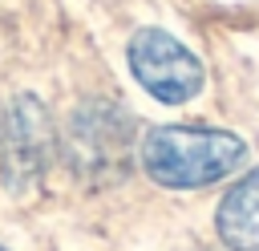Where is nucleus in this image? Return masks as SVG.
Wrapping results in <instances>:
<instances>
[{
  "label": "nucleus",
  "instance_id": "obj_1",
  "mask_svg": "<svg viewBox=\"0 0 259 251\" xmlns=\"http://www.w3.org/2000/svg\"><path fill=\"white\" fill-rule=\"evenodd\" d=\"M142 170L166 190H198L243 166L247 142L210 126H154L138 146Z\"/></svg>",
  "mask_w": 259,
  "mask_h": 251
},
{
  "label": "nucleus",
  "instance_id": "obj_2",
  "mask_svg": "<svg viewBox=\"0 0 259 251\" xmlns=\"http://www.w3.org/2000/svg\"><path fill=\"white\" fill-rule=\"evenodd\" d=\"M130 69L138 85H146V93L166 105L190 101L206 81L198 57L166 28H138L130 36Z\"/></svg>",
  "mask_w": 259,
  "mask_h": 251
},
{
  "label": "nucleus",
  "instance_id": "obj_3",
  "mask_svg": "<svg viewBox=\"0 0 259 251\" xmlns=\"http://www.w3.org/2000/svg\"><path fill=\"white\" fill-rule=\"evenodd\" d=\"M45 158H49V113L36 97L20 93L0 121V166L8 186L36 178Z\"/></svg>",
  "mask_w": 259,
  "mask_h": 251
},
{
  "label": "nucleus",
  "instance_id": "obj_4",
  "mask_svg": "<svg viewBox=\"0 0 259 251\" xmlns=\"http://www.w3.org/2000/svg\"><path fill=\"white\" fill-rule=\"evenodd\" d=\"M214 223L231 251H259V166L223 194Z\"/></svg>",
  "mask_w": 259,
  "mask_h": 251
},
{
  "label": "nucleus",
  "instance_id": "obj_5",
  "mask_svg": "<svg viewBox=\"0 0 259 251\" xmlns=\"http://www.w3.org/2000/svg\"><path fill=\"white\" fill-rule=\"evenodd\" d=\"M0 251H4V247H0Z\"/></svg>",
  "mask_w": 259,
  "mask_h": 251
}]
</instances>
